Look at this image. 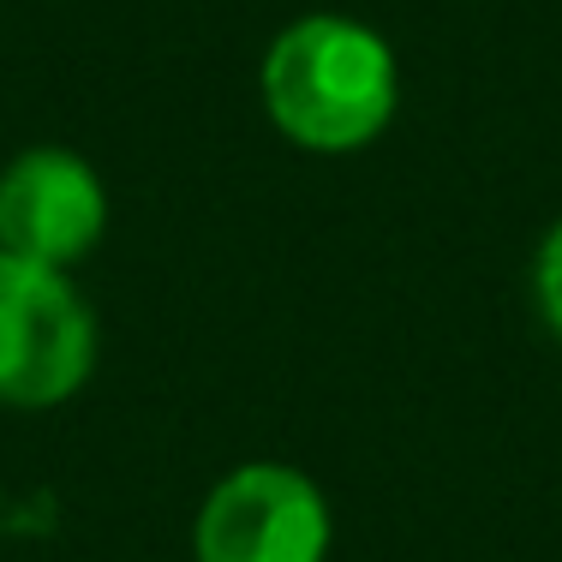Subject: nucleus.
Masks as SVG:
<instances>
[{"label": "nucleus", "mask_w": 562, "mask_h": 562, "mask_svg": "<svg viewBox=\"0 0 562 562\" xmlns=\"http://www.w3.org/2000/svg\"><path fill=\"white\" fill-rule=\"evenodd\" d=\"M270 126L312 156H353L378 144L401 102L395 48L347 12H305L270 36L258 66Z\"/></svg>", "instance_id": "f257e3e1"}, {"label": "nucleus", "mask_w": 562, "mask_h": 562, "mask_svg": "<svg viewBox=\"0 0 562 562\" xmlns=\"http://www.w3.org/2000/svg\"><path fill=\"white\" fill-rule=\"evenodd\" d=\"M97 371V312L78 281L0 251V407H60Z\"/></svg>", "instance_id": "f03ea898"}, {"label": "nucleus", "mask_w": 562, "mask_h": 562, "mask_svg": "<svg viewBox=\"0 0 562 562\" xmlns=\"http://www.w3.org/2000/svg\"><path fill=\"white\" fill-rule=\"evenodd\" d=\"M336 515L312 473L288 461H246L198 508V562H329Z\"/></svg>", "instance_id": "7ed1b4c3"}, {"label": "nucleus", "mask_w": 562, "mask_h": 562, "mask_svg": "<svg viewBox=\"0 0 562 562\" xmlns=\"http://www.w3.org/2000/svg\"><path fill=\"white\" fill-rule=\"evenodd\" d=\"M109 227V186L78 150L36 144L12 156L0 173V251L12 258L72 270L102 246Z\"/></svg>", "instance_id": "20e7f679"}, {"label": "nucleus", "mask_w": 562, "mask_h": 562, "mask_svg": "<svg viewBox=\"0 0 562 562\" xmlns=\"http://www.w3.org/2000/svg\"><path fill=\"white\" fill-rule=\"evenodd\" d=\"M532 293H539V317L551 324V336L562 341V222L544 234L539 263H532Z\"/></svg>", "instance_id": "39448f33"}]
</instances>
